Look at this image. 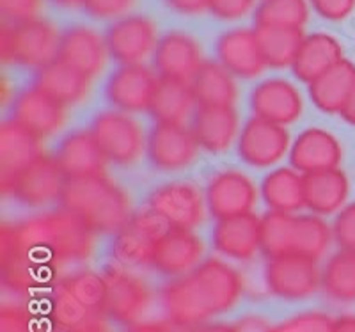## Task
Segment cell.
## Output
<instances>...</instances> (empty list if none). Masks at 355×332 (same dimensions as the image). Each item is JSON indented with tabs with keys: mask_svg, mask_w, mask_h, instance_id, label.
Segmentation results:
<instances>
[{
	"mask_svg": "<svg viewBox=\"0 0 355 332\" xmlns=\"http://www.w3.org/2000/svg\"><path fill=\"white\" fill-rule=\"evenodd\" d=\"M157 24L144 15H126L109 25L105 33L110 57L119 66L142 64L158 45Z\"/></svg>",
	"mask_w": 355,
	"mask_h": 332,
	"instance_id": "30bf717a",
	"label": "cell"
},
{
	"mask_svg": "<svg viewBox=\"0 0 355 332\" xmlns=\"http://www.w3.org/2000/svg\"><path fill=\"white\" fill-rule=\"evenodd\" d=\"M61 33L49 20L36 18L25 24L4 21L0 28V57L4 64L40 71L59 57Z\"/></svg>",
	"mask_w": 355,
	"mask_h": 332,
	"instance_id": "5b68a950",
	"label": "cell"
},
{
	"mask_svg": "<svg viewBox=\"0 0 355 332\" xmlns=\"http://www.w3.org/2000/svg\"><path fill=\"white\" fill-rule=\"evenodd\" d=\"M261 195L272 211L297 213L306 208L304 175L293 167H279L263 180Z\"/></svg>",
	"mask_w": 355,
	"mask_h": 332,
	"instance_id": "d6a6232c",
	"label": "cell"
},
{
	"mask_svg": "<svg viewBox=\"0 0 355 332\" xmlns=\"http://www.w3.org/2000/svg\"><path fill=\"white\" fill-rule=\"evenodd\" d=\"M40 135L33 134L15 119L0 126V189L9 195L21 171L43 155Z\"/></svg>",
	"mask_w": 355,
	"mask_h": 332,
	"instance_id": "2e32d148",
	"label": "cell"
},
{
	"mask_svg": "<svg viewBox=\"0 0 355 332\" xmlns=\"http://www.w3.org/2000/svg\"><path fill=\"white\" fill-rule=\"evenodd\" d=\"M239 155L243 162L256 169L272 167L290 150L286 128L261 118H250L239 135Z\"/></svg>",
	"mask_w": 355,
	"mask_h": 332,
	"instance_id": "9a60e30c",
	"label": "cell"
},
{
	"mask_svg": "<svg viewBox=\"0 0 355 332\" xmlns=\"http://www.w3.org/2000/svg\"><path fill=\"white\" fill-rule=\"evenodd\" d=\"M243 281L236 268L217 258L201 261L196 270L162 288L160 300L167 320L176 329H194L239 304Z\"/></svg>",
	"mask_w": 355,
	"mask_h": 332,
	"instance_id": "7a4b0ae2",
	"label": "cell"
},
{
	"mask_svg": "<svg viewBox=\"0 0 355 332\" xmlns=\"http://www.w3.org/2000/svg\"><path fill=\"white\" fill-rule=\"evenodd\" d=\"M196 107L190 84L160 78L148 112L157 123H183Z\"/></svg>",
	"mask_w": 355,
	"mask_h": 332,
	"instance_id": "e575fe53",
	"label": "cell"
},
{
	"mask_svg": "<svg viewBox=\"0 0 355 332\" xmlns=\"http://www.w3.org/2000/svg\"><path fill=\"white\" fill-rule=\"evenodd\" d=\"M205 245L192 229H169L155 247L151 268L167 277H182L201 265Z\"/></svg>",
	"mask_w": 355,
	"mask_h": 332,
	"instance_id": "ffe728a7",
	"label": "cell"
},
{
	"mask_svg": "<svg viewBox=\"0 0 355 332\" xmlns=\"http://www.w3.org/2000/svg\"><path fill=\"white\" fill-rule=\"evenodd\" d=\"M153 62L160 78L190 84L205 61L201 45L194 36L182 30H171L158 40Z\"/></svg>",
	"mask_w": 355,
	"mask_h": 332,
	"instance_id": "ac0fdd59",
	"label": "cell"
},
{
	"mask_svg": "<svg viewBox=\"0 0 355 332\" xmlns=\"http://www.w3.org/2000/svg\"><path fill=\"white\" fill-rule=\"evenodd\" d=\"M105 36L89 25H69L61 33L59 61L71 66L87 78H96L109 61Z\"/></svg>",
	"mask_w": 355,
	"mask_h": 332,
	"instance_id": "e0dca14e",
	"label": "cell"
},
{
	"mask_svg": "<svg viewBox=\"0 0 355 332\" xmlns=\"http://www.w3.org/2000/svg\"><path fill=\"white\" fill-rule=\"evenodd\" d=\"M137 0H85L84 11L94 20H119L133 9Z\"/></svg>",
	"mask_w": 355,
	"mask_h": 332,
	"instance_id": "60d3db41",
	"label": "cell"
},
{
	"mask_svg": "<svg viewBox=\"0 0 355 332\" xmlns=\"http://www.w3.org/2000/svg\"><path fill=\"white\" fill-rule=\"evenodd\" d=\"M320 288L325 297L339 304L355 302V252L338 251L322 268Z\"/></svg>",
	"mask_w": 355,
	"mask_h": 332,
	"instance_id": "d590c367",
	"label": "cell"
},
{
	"mask_svg": "<svg viewBox=\"0 0 355 332\" xmlns=\"http://www.w3.org/2000/svg\"><path fill=\"white\" fill-rule=\"evenodd\" d=\"M250 109L256 118L286 126L300 118L304 110L302 96L291 82L268 78L259 82L250 94Z\"/></svg>",
	"mask_w": 355,
	"mask_h": 332,
	"instance_id": "7402d4cb",
	"label": "cell"
},
{
	"mask_svg": "<svg viewBox=\"0 0 355 332\" xmlns=\"http://www.w3.org/2000/svg\"><path fill=\"white\" fill-rule=\"evenodd\" d=\"M93 249V231L64 208L0 227L2 267L17 281L44 268L84 263Z\"/></svg>",
	"mask_w": 355,
	"mask_h": 332,
	"instance_id": "6da1fadb",
	"label": "cell"
},
{
	"mask_svg": "<svg viewBox=\"0 0 355 332\" xmlns=\"http://www.w3.org/2000/svg\"><path fill=\"white\" fill-rule=\"evenodd\" d=\"M105 283V315L123 325L142 322V316L151 308V288L130 268L110 265L101 272Z\"/></svg>",
	"mask_w": 355,
	"mask_h": 332,
	"instance_id": "52a82bcc",
	"label": "cell"
},
{
	"mask_svg": "<svg viewBox=\"0 0 355 332\" xmlns=\"http://www.w3.org/2000/svg\"><path fill=\"white\" fill-rule=\"evenodd\" d=\"M215 53L234 77L256 78L266 69L254 28L234 27L222 33L215 43Z\"/></svg>",
	"mask_w": 355,
	"mask_h": 332,
	"instance_id": "44dd1931",
	"label": "cell"
},
{
	"mask_svg": "<svg viewBox=\"0 0 355 332\" xmlns=\"http://www.w3.org/2000/svg\"><path fill=\"white\" fill-rule=\"evenodd\" d=\"M89 85H91V78L57 59L52 64L36 71L33 87L49 94L61 105L69 107L82 102L87 96Z\"/></svg>",
	"mask_w": 355,
	"mask_h": 332,
	"instance_id": "f546056e",
	"label": "cell"
},
{
	"mask_svg": "<svg viewBox=\"0 0 355 332\" xmlns=\"http://www.w3.org/2000/svg\"><path fill=\"white\" fill-rule=\"evenodd\" d=\"M355 82V64L341 59L309 84L311 102L325 114H341Z\"/></svg>",
	"mask_w": 355,
	"mask_h": 332,
	"instance_id": "4dcf8cb0",
	"label": "cell"
},
{
	"mask_svg": "<svg viewBox=\"0 0 355 332\" xmlns=\"http://www.w3.org/2000/svg\"><path fill=\"white\" fill-rule=\"evenodd\" d=\"M332 332H355V315H341L334 318Z\"/></svg>",
	"mask_w": 355,
	"mask_h": 332,
	"instance_id": "f907efd6",
	"label": "cell"
},
{
	"mask_svg": "<svg viewBox=\"0 0 355 332\" xmlns=\"http://www.w3.org/2000/svg\"><path fill=\"white\" fill-rule=\"evenodd\" d=\"M190 130L199 148L208 153H224L239 137V114L234 107H196Z\"/></svg>",
	"mask_w": 355,
	"mask_h": 332,
	"instance_id": "d4e9b609",
	"label": "cell"
},
{
	"mask_svg": "<svg viewBox=\"0 0 355 332\" xmlns=\"http://www.w3.org/2000/svg\"><path fill=\"white\" fill-rule=\"evenodd\" d=\"M169 227L150 208L137 211L116 233L112 242V258L116 265L133 270L153 263L155 247Z\"/></svg>",
	"mask_w": 355,
	"mask_h": 332,
	"instance_id": "ba28073f",
	"label": "cell"
},
{
	"mask_svg": "<svg viewBox=\"0 0 355 332\" xmlns=\"http://www.w3.org/2000/svg\"><path fill=\"white\" fill-rule=\"evenodd\" d=\"M198 155V141L183 123H157L146 137V157L158 171L185 169Z\"/></svg>",
	"mask_w": 355,
	"mask_h": 332,
	"instance_id": "7c38bea8",
	"label": "cell"
},
{
	"mask_svg": "<svg viewBox=\"0 0 355 332\" xmlns=\"http://www.w3.org/2000/svg\"><path fill=\"white\" fill-rule=\"evenodd\" d=\"M0 332H34L33 316L21 306H4L0 311Z\"/></svg>",
	"mask_w": 355,
	"mask_h": 332,
	"instance_id": "ee69618b",
	"label": "cell"
},
{
	"mask_svg": "<svg viewBox=\"0 0 355 332\" xmlns=\"http://www.w3.org/2000/svg\"><path fill=\"white\" fill-rule=\"evenodd\" d=\"M173 327L160 322H139V324L130 325L126 332H174Z\"/></svg>",
	"mask_w": 355,
	"mask_h": 332,
	"instance_id": "681fc988",
	"label": "cell"
},
{
	"mask_svg": "<svg viewBox=\"0 0 355 332\" xmlns=\"http://www.w3.org/2000/svg\"><path fill=\"white\" fill-rule=\"evenodd\" d=\"M309 20V0H261L254 11L256 25L302 28Z\"/></svg>",
	"mask_w": 355,
	"mask_h": 332,
	"instance_id": "f35d334b",
	"label": "cell"
},
{
	"mask_svg": "<svg viewBox=\"0 0 355 332\" xmlns=\"http://www.w3.org/2000/svg\"><path fill=\"white\" fill-rule=\"evenodd\" d=\"M295 213L284 211H266L261 217V252L266 258L293 252Z\"/></svg>",
	"mask_w": 355,
	"mask_h": 332,
	"instance_id": "8d00e7d4",
	"label": "cell"
},
{
	"mask_svg": "<svg viewBox=\"0 0 355 332\" xmlns=\"http://www.w3.org/2000/svg\"><path fill=\"white\" fill-rule=\"evenodd\" d=\"M169 11L182 17H199L210 11V0H162Z\"/></svg>",
	"mask_w": 355,
	"mask_h": 332,
	"instance_id": "7dc6e473",
	"label": "cell"
},
{
	"mask_svg": "<svg viewBox=\"0 0 355 332\" xmlns=\"http://www.w3.org/2000/svg\"><path fill=\"white\" fill-rule=\"evenodd\" d=\"M332 235L343 251L355 252V204H348L339 211L332 227Z\"/></svg>",
	"mask_w": 355,
	"mask_h": 332,
	"instance_id": "7bdbcfd3",
	"label": "cell"
},
{
	"mask_svg": "<svg viewBox=\"0 0 355 332\" xmlns=\"http://www.w3.org/2000/svg\"><path fill=\"white\" fill-rule=\"evenodd\" d=\"M190 332H234V327L231 324H222V322H215V324H202L194 327Z\"/></svg>",
	"mask_w": 355,
	"mask_h": 332,
	"instance_id": "f5cc1de1",
	"label": "cell"
},
{
	"mask_svg": "<svg viewBox=\"0 0 355 332\" xmlns=\"http://www.w3.org/2000/svg\"><path fill=\"white\" fill-rule=\"evenodd\" d=\"M256 186L240 171H222L206 186V208L217 220L252 211L256 204Z\"/></svg>",
	"mask_w": 355,
	"mask_h": 332,
	"instance_id": "d6986e66",
	"label": "cell"
},
{
	"mask_svg": "<svg viewBox=\"0 0 355 332\" xmlns=\"http://www.w3.org/2000/svg\"><path fill=\"white\" fill-rule=\"evenodd\" d=\"M320 281L322 270L318 268V259L309 256L290 252L266 261V290L281 300L309 299L320 290Z\"/></svg>",
	"mask_w": 355,
	"mask_h": 332,
	"instance_id": "9c48e42d",
	"label": "cell"
},
{
	"mask_svg": "<svg viewBox=\"0 0 355 332\" xmlns=\"http://www.w3.org/2000/svg\"><path fill=\"white\" fill-rule=\"evenodd\" d=\"M234 332H270L272 325L261 316H245L236 324H233Z\"/></svg>",
	"mask_w": 355,
	"mask_h": 332,
	"instance_id": "c3c4849f",
	"label": "cell"
},
{
	"mask_svg": "<svg viewBox=\"0 0 355 332\" xmlns=\"http://www.w3.org/2000/svg\"><path fill=\"white\" fill-rule=\"evenodd\" d=\"M55 8L64 9V11H77V9H84L85 0H50Z\"/></svg>",
	"mask_w": 355,
	"mask_h": 332,
	"instance_id": "db71d44e",
	"label": "cell"
},
{
	"mask_svg": "<svg viewBox=\"0 0 355 332\" xmlns=\"http://www.w3.org/2000/svg\"><path fill=\"white\" fill-rule=\"evenodd\" d=\"M341 118L348 123V125L355 126V82L354 87L350 91V96H348L347 103H345L343 110H341Z\"/></svg>",
	"mask_w": 355,
	"mask_h": 332,
	"instance_id": "816d5d0a",
	"label": "cell"
},
{
	"mask_svg": "<svg viewBox=\"0 0 355 332\" xmlns=\"http://www.w3.org/2000/svg\"><path fill=\"white\" fill-rule=\"evenodd\" d=\"M190 89L198 107H233L239 98L234 75L215 61L202 62Z\"/></svg>",
	"mask_w": 355,
	"mask_h": 332,
	"instance_id": "1f68e13d",
	"label": "cell"
},
{
	"mask_svg": "<svg viewBox=\"0 0 355 332\" xmlns=\"http://www.w3.org/2000/svg\"><path fill=\"white\" fill-rule=\"evenodd\" d=\"M41 0H0L2 17L9 24H25L40 18Z\"/></svg>",
	"mask_w": 355,
	"mask_h": 332,
	"instance_id": "b9f144b4",
	"label": "cell"
},
{
	"mask_svg": "<svg viewBox=\"0 0 355 332\" xmlns=\"http://www.w3.org/2000/svg\"><path fill=\"white\" fill-rule=\"evenodd\" d=\"M89 132L109 162L117 166H132L146 151L142 128L132 116L121 110H105L93 119Z\"/></svg>",
	"mask_w": 355,
	"mask_h": 332,
	"instance_id": "8992f818",
	"label": "cell"
},
{
	"mask_svg": "<svg viewBox=\"0 0 355 332\" xmlns=\"http://www.w3.org/2000/svg\"><path fill=\"white\" fill-rule=\"evenodd\" d=\"M350 194V182L339 167L304 175L306 208L315 215L341 211Z\"/></svg>",
	"mask_w": 355,
	"mask_h": 332,
	"instance_id": "83f0119b",
	"label": "cell"
},
{
	"mask_svg": "<svg viewBox=\"0 0 355 332\" xmlns=\"http://www.w3.org/2000/svg\"><path fill=\"white\" fill-rule=\"evenodd\" d=\"M256 37L266 68H291L304 41V30L299 27H277V25H256Z\"/></svg>",
	"mask_w": 355,
	"mask_h": 332,
	"instance_id": "836d02e7",
	"label": "cell"
},
{
	"mask_svg": "<svg viewBox=\"0 0 355 332\" xmlns=\"http://www.w3.org/2000/svg\"><path fill=\"white\" fill-rule=\"evenodd\" d=\"M214 247L226 258L247 261L261 251V219L252 211L217 220L214 227Z\"/></svg>",
	"mask_w": 355,
	"mask_h": 332,
	"instance_id": "603a6c76",
	"label": "cell"
},
{
	"mask_svg": "<svg viewBox=\"0 0 355 332\" xmlns=\"http://www.w3.org/2000/svg\"><path fill=\"white\" fill-rule=\"evenodd\" d=\"M66 182L68 178L57 162L55 155L43 153L21 171L9 195H12L25 207H44L61 199Z\"/></svg>",
	"mask_w": 355,
	"mask_h": 332,
	"instance_id": "5bb4252c",
	"label": "cell"
},
{
	"mask_svg": "<svg viewBox=\"0 0 355 332\" xmlns=\"http://www.w3.org/2000/svg\"><path fill=\"white\" fill-rule=\"evenodd\" d=\"M318 17L329 21L347 20L355 9V0H309Z\"/></svg>",
	"mask_w": 355,
	"mask_h": 332,
	"instance_id": "bcb514c9",
	"label": "cell"
},
{
	"mask_svg": "<svg viewBox=\"0 0 355 332\" xmlns=\"http://www.w3.org/2000/svg\"><path fill=\"white\" fill-rule=\"evenodd\" d=\"M256 0H210V11L217 20L234 21L254 9Z\"/></svg>",
	"mask_w": 355,
	"mask_h": 332,
	"instance_id": "f6af8a7d",
	"label": "cell"
},
{
	"mask_svg": "<svg viewBox=\"0 0 355 332\" xmlns=\"http://www.w3.org/2000/svg\"><path fill=\"white\" fill-rule=\"evenodd\" d=\"M332 322L334 318L325 313L307 311L274 325L270 332H332Z\"/></svg>",
	"mask_w": 355,
	"mask_h": 332,
	"instance_id": "ab89813d",
	"label": "cell"
},
{
	"mask_svg": "<svg viewBox=\"0 0 355 332\" xmlns=\"http://www.w3.org/2000/svg\"><path fill=\"white\" fill-rule=\"evenodd\" d=\"M332 229L318 215H297L295 219L293 252L320 259L327 252L332 240Z\"/></svg>",
	"mask_w": 355,
	"mask_h": 332,
	"instance_id": "74e56055",
	"label": "cell"
},
{
	"mask_svg": "<svg viewBox=\"0 0 355 332\" xmlns=\"http://www.w3.org/2000/svg\"><path fill=\"white\" fill-rule=\"evenodd\" d=\"M68 107L55 102L36 87L24 91L12 105V119L41 139L57 134L66 123Z\"/></svg>",
	"mask_w": 355,
	"mask_h": 332,
	"instance_id": "484cf974",
	"label": "cell"
},
{
	"mask_svg": "<svg viewBox=\"0 0 355 332\" xmlns=\"http://www.w3.org/2000/svg\"><path fill=\"white\" fill-rule=\"evenodd\" d=\"M59 201L93 233H117L132 217L128 195L105 175L68 178Z\"/></svg>",
	"mask_w": 355,
	"mask_h": 332,
	"instance_id": "3957f363",
	"label": "cell"
},
{
	"mask_svg": "<svg viewBox=\"0 0 355 332\" xmlns=\"http://www.w3.org/2000/svg\"><path fill=\"white\" fill-rule=\"evenodd\" d=\"M205 195L190 182H171L150 195L148 208L173 229H194L205 219Z\"/></svg>",
	"mask_w": 355,
	"mask_h": 332,
	"instance_id": "8fae6325",
	"label": "cell"
},
{
	"mask_svg": "<svg viewBox=\"0 0 355 332\" xmlns=\"http://www.w3.org/2000/svg\"><path fill=\"white\" fill-rule=\"evenodd\" d=\"M50 309L61 332H82L105 322V283L101 274L78 270L57 281Z\"/></svg>",
	"mask_w": 355,
	"mask_h": 332,
	"instance_id": "277c9868",
	"label": "cell"
},
{
	"mask_svg": "<svg viewBox=\"0 0 355 332\" xmlns=\"http://www.w3.org/2000/svg\"><path fill=\"white\" fill-rule=\"evenodd\" d=\"M55 158L66 178L105 175L107 157L91 132H73L59 142Z\"/></svg>",
	"mask_w": 355,
	"mask_h": 332,
	"instance_id": "4316f807",
	"label": "cell"
},
{
	"mask_svg": "<svg viewBox=\"0 0 355 332\" xmlns=\"http://www.w3.org/2000/svg\"><path fill=\"white\" fill-rule=\"evenodd\" d=\"M341 146L338 139L322 128H307L295 139L290 150V167L300 175L334 169L341 162Z\"/></svg>",
	"mask_w": 355,
	"mask_h": 332,
	"instance_id": "cb8c5ba5",
	"label": "cell"
},
{
	"mask_svg": "<svg viewBox=\"0 0 355 332\" xmlns=\"http://www.w3.org/2000/svg\"><path fill=\"white\" fill-rule=\"evenodd\" d=\"M341 59L345 57L339 41L327 33H315L304 37L291 71L300 82L309 85Z\"/></svg>",
	"mask_w": 355,
	"mask_h": 332,
	"instance_id": "f1b7e54d",
	"label": "cell"
},
{
	"mask_svg": "<svg viewBox=\"0 0 355 332\" xmlns=\"http://www.w3.org/2000/svg\"><path fill=\"white\" fill-rule=\"evenodd\" d=\"M82 332H110V331H109V327L105 325V322H100V324L85 329V331H82Z\"/></svg>",
	"mask_w": 355,
	"mask_h": 332,
	"instance_id": "11a10c76",
	"label": "cell"
},
{
	"mask_svg": "<svg viewBox=\"0 0 355 332\" xmlns=\"http://www.w3.org/2000/svg\"><path fill=\"white\" fill-rule=\"evenodd\" d=\"M160 77L144 64L117 66L105 85L107 102L121 112L150 110Z\"/></svg>",
	"mask_w": 355,
	"mask_h": 332,
	"instance_id": "4fadbf2b",
	"label": "cell"
}]
</instances>
